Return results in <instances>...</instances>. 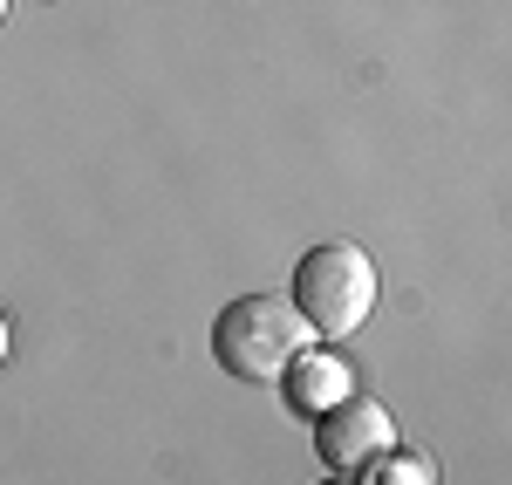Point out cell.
<instances>
[{"instance_id":"5b68a950","label":"cell","mask_w":512,"mask_h":485,"mask_svg":"<svg viewBox=\"0 0 512 485\" xmlns=\"http://www.w3.org/2000/svg\"><path fill=\"white\" fill-rule=\"evenodd\" d=\"M369 479L376 485H431V458H424V451H383V458H376V465H369Z\"/></svg>"},{"instance_id":"6da1fadb","label":"cell","mask_w":512,"mask_h":485,"mask_svg":"<svg viewBox=\"0 0 512 485\" xmlns=\"http://www.w3.org/2000/svg\"><path fill=\"white\" fill-rule=\"evenodd\" d=\"M308 349V322L287 294H239L212 322V363L233 383H280V369Z\"/></svg>"},{"instance_id":"52a82bcc","label":"cell","mask_w":512,"mask_h":485,"mask_svg":"<svg viewBox=\"0 0 512 485\" xmlns=\"http://www.w3.org/2000/svg\"><path fill=\"white\" fill-rule=\"evenodd\" d=\"M0 356H7V322H0Z\"/></svg>"},{"instance_id":"7a4b0ae2","label":"cell","mask_w":512,"mask_h":485,"mask_svg":"<svg viewBox=\"0 0 512 485\" xmlns=\"http://www.w3.org/2000/svg\"><path fill=\"white\" fill-rule=\"evenodd\" d=\"M287 301H294V315L315 328V335L342 342L376 308V260L355 240H321L294 260V294Z\"/></svg>"},{"instance_id":"3957f363","label":"cell","mask_w":512,"mask_h":485,"mask_svg":"<svg viewBox=\"0 0 512 485\" xmlns=\"http://www.w3.org/2000/svg\"><path fill=\"white\" fill-rule=\"evenodd\" d=\"M390 445H396V417L376 397H362V390H349L342 404L315 410V458L335 479H362Z\"/></svg>"},{"instance_id":"8992f818","label":"cell","mask_w":512,"mask_h":485,"mask_svg":"<svg viewBox=\"0 0 512 485\" xmlns=\"http://www.w3.org/2000/svg\"><path fill=\"white\" fill-rule=\"evenodd\" d=\"M321 485H362V479H321Z\"/></svg>"},{"instance_id":"277c9868","label":"cell","mask_w":512,"mask_h":485,"mask_svg":"<svg viewBox=\"0 0 512 485\" xmlns=\"http://www.w3.org/2000/svg\"><path fill=\"white\" fill-rule=\"evenodd\" d=\"M280 390H287V410H294V417H315V410L349 397L355 376H349V363H342L335 349H301L294 363L280 369Z\"/></svg>"},{"instance_id":"ba28073f","label":"cell","mask_w":512,"mask_h":485,"mask_svg":"<svg viewBox=\"0 0 512 485\" xmlns=\"http://www.w3.org/2000/svg\"><path fill=\"white\" fill-rule=\"evenodd\" d=\"M0 21H7V0H0Z\"/></svg>"}]
</instances>
